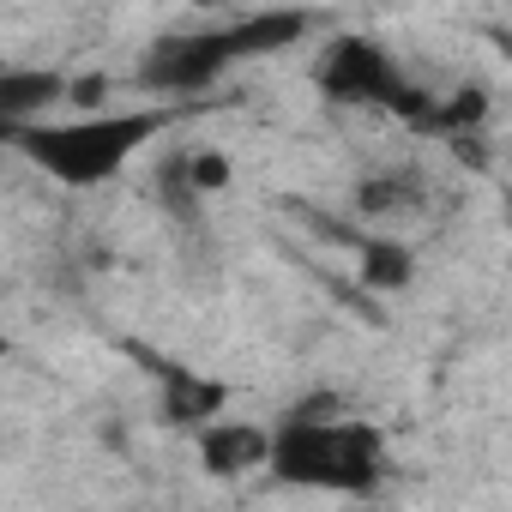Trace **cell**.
I'll list each match as a JSON object with an SVG mask.
<instances>
[{
  "instance_id": "cell-1",
  "label": "cell",
  "mask_w": 512,
  "mask_h": 512,
  "mask_svg": "<svg viewBox=\"0 0 512 512\" xmlns=\"http://www.w3.org/2000/svg\"><path fill=\"white\" fill-rule=\"evenodd\" d=\"M272 482L284 488H314V494H374L392 470L386 458V434L374 422L356 416H290L284 428H272V452H266Z\"/></svg>"
},
{
  "instance_id": "cell-2",
  "label": "cell",
  "mask_w": 512,
  "mask_h": 512,
  "mask_svg": "<svg viewBox=\"0 0 512 512\" xmlns=\"http://www.w3.org/2000/svg\"><path fill=\"white\" fill-rule=\"evenodd\" d=\"M163 127H169V109H115V115H79V121H37V127L13 133V151L61 187H103Z\"/></svg>"
},
{
  "instance_id": "cell-3",
  "label": "cell",
  "mask_w": 512,
  "mask_h": 512,
  "mask_svg": "<svg viewBox=\"0 0 512 512\" xmlns=\"http://www.w3.org/2000/svg\"><path fill=\"white\" fill-rule=\"evenodd\" d=\"M320 91L338 109H392L404 121L428 115V91H416L398 73L392 49H380L374 37H338L326 49V61H320Z\"/></svg>"
},
{
  "instance_id": "cell-4",
  "label": "cell",
  "mask_w": 512,
  "mask_h": 512,
  "mask_svg": "<svg viewBox=\"0 0 512 512\" xmlns=\"http://www.w3.org/2000/svg\"><path fill=\"white\" fill-rule=\"evenodd\" d=\"M229 67H235L229 37H223V25H211V31L157 37V43L145 49V61L133 67V79H139V91H151V97H193V91L217 85Z\"/></svg>"
},
{
  "instance_id": "cell-5",
  "label": "cell",
  "mask_w": 512,
  "mask_h": 512,
  "mask_svg": "<svg viewBox=\"0 0 512 512\" xmlns=\"http://www.w3.org/2000/svg\"><path fill=\"white\" fill-rule=\"evenodd\" d=\"M266 452H272V428H260V422H211V428H199V470L217 476V482L266 470Z\"/></svg>"
},
{
  "instance_id": "cell-6",
  "label": "cell",
  "mask_w": 512,
  "mask_h": 512,
  "mask_svg": "<svg viewBox=\"0 0 512 512\" xmlns=\"http://www.w3.org/2000/svg\"><path fill=\"white\" fill-rule=\"evenodd\" d=\"M67 97V79L49 73V67H19V73H0V133H19V127H37L43 109H55Z\"/></svg>"
},
{
  "instance_id": "cell-7",
  "label": "cell",
  "mask_w": 512,
  "mask_h": 512,
  "mask_svg": "<svg viewBox=\"0 0 512 512\" xmlns=\"http://www.w3.org/2000/svg\"><path fill=\"white\" fill-rule=\"evenodd\" d=\"M314 31L308 13H253V19H229L223 37H229V55L235 61H253V55H278L290 43H302Z\"/></svg>"
},
{
  "instance_id": "cell-8",
  "label": "cell",
  "mask_w": 512,
  "mask_h": 512,
  "mask_svg": "<svg viewBox=\"0 0 512 512\" xmlns=\"http://www.w3.org/2000/svg\"><path fill=\"white\" fill-rule=\"evenodd\" d=\"M223 398H229V386L223 380H205V374H181L175 368L163 380V416L181 422V428H211L223 416Z\"/></svg>"
},
{
  "instance_id": "cell-9",
  "label": "cell",
  "mask_w": 512,
  "mask_h": 512,
  "mask_svg": "<svg viewBox=\"0 0 512 512\" xmlns=\"http://www.w3.org/2000/svg\"><path fill=\"white\" fill-rule=\"evenodd\" d=\"M356 205H362L368 217H392V211H410V205H422V175H410V169H386V175H368V181L356 187Z\"/></svg>"
},
{
  "instance_id": "cell-10",
  "label": "cell",
  "mask_w": 512,
  "mask_h": 512,
  "mask_svg": "<svg viewBox=\"0 0 512 512\" xmlns=\"http://www.w3.org/2000/svg\"><path fill=\"white\" fill-rule=\"evenodd\" d=\"M416 278V260L404 241H362V284L368 290H404Z\"/></svg>"
},
{
  "instance_id": "cell-11",
  "label": "cell",
  "mask_w": 512,
  "mask_h": 512,
  "mask_svg": "<svg viewBox=\"0 0 512 512\" xmlns=\"http://www.w3.org/2000/svg\"><path fill=\"white\" fill-rule=\"evenodd\" d=\"M229 187V163L223 157H193L187 163V193H223Z\"/></svg>"
},
{
  "instance_id": "cell-12",
  "label": "cell",
  "mask_w": 512,
  "mask_h": 512,
  "mask_svg": "<svg viewBox=\"0 0 512 512\" xmlns=\"http://www.w3.org/2000/svg\"><path fill=\"white\" fill-rule=\"evenodd\" d=\"M7 350H13V338H7V332H0V356H7Z\"/></svg>"
}]
</instances>
